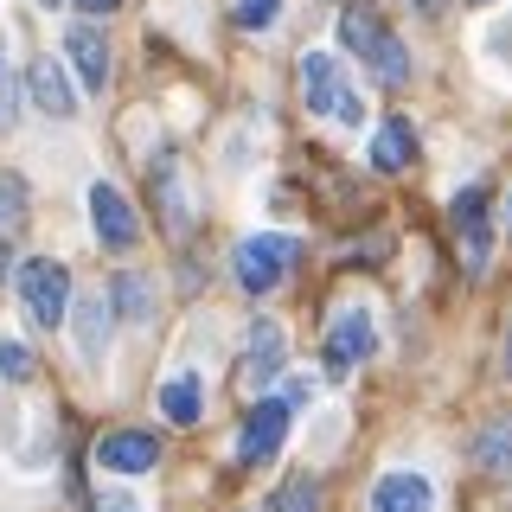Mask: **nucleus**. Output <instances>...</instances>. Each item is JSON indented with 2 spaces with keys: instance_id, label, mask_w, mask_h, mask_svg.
<instances>
[{
  "instance_id": "nucleus-1",
  "label": "nucleus",
  "mask_w": 512,
  "mask_h": 512,
  "mask_svg": "<svg viewBox=\"0 0 512 512\" xmlns=\"http://www.w3.org/2000/svg\"><path fill=\"white\" fill-rule=\"evenodd\" d=\"M340 45L378 77V84H391V90L410 84V52H404V39H397V32L384 26L372 7H346V13H340Z\"/></svg>"
},
{
  "instance_id": "nucleus-2",
  "label": "nucleus",
  "mask_w": 512,
  "mask_h": 512,
  "mask_svg": "<svg viewBox=\"0 0 512 512\" xmlns=\"http://www.w3.org/2000/svg\"><path fill=\"white\" fill-rule=\"evenodd\" d=\"M301 96H308V109L314 116H327V122H340V128H359L365 122V96L346 84V64L333 58V52H301Z\"/></svg>"
},
{
  "instance_id": "nucleus-3",
  "label": "nucleus",
  "mask_w": 512,
  "mask_h": 512,
  "mask_svg": "<svg viewBox=\"0 0 512 512\" xmlns=\"http://www.w3.org/2000/svg\"><path fill=\"white\" fill-rule=\"evenodd\" d=\"M288 269H295V237H282V231L244 237V244L231 250V276H237L244 295H269V288H282Z\"/></svg>"
},
{
  "instance_id": "nucleus-4",
  "label": "nucleus",
  "mask_w": 512,
  "mask_h": 512,
  "mask_svg": "<svg viewBox=\"0 0 512 512\" xmlns=\"http://www.w3.org/2000/svg\"><path fill=\"white\" fill-rule=\"evenodd\" d=\"M13 288H20L26 314L39 320V327H64V314H71V269L64 263H52V256H26Z\"/></svg>"
},
{
  "instance_id": "nucleus-5",
  "label": "nucleus",
  "mask_w": 512,
  "mask_h": 512,
  "mask_svg": "<svg viewBox=\"0 0 512 512\" xmlns=\"http://www.w3.org/2000/svg\"><path fill=\"white\" fill-rule=\"evenodd\" d=\"M372 352H378V320H372V308H340V314H333L327 340H320V359H327L333 378L359 372Z\"/></svg>"
},
{
  "instance_id": "nucleus-6",
  "label": "nucleus",
  "mask_w": 512,
  "mask_h": 512,
  "mask_svg": "<svg viewBox=\"0 0 512 512\" xmlns=\"http://www.w3.org/2000/svg\"><path fill=\"white\" fill-rule=\"evenodd\" d=\"M148 173H154V212H160V224H167V237H173V244H186V237H192V224H199V205H192V186H186L180 154H160V160H148Z\"/></svg>"
},
{
  "instance_id": "nucleus-7",
  "label": "nucleus",
  "mask_w": 512,
  "mask_h": 512,
  "mask_svg": "<svg viewBox=\"0 0 512 512\" xmlns=\"http://www.w3.org/2000/svg\"><path fill=\"white\" fill-rule=\"evenodd\" d=\"M90 231H96V244L116 250V256L141 244V218H135V205H128L122 186H109V180L90 186Z\"/></svg>"
},
{
  "instance_id": "nucleus-8",
  "label": "nucleus",
  "mask_w": 512,
  "mask_h": 512,
  "mask_svg": "<svg viewBox=\"0 0 512 512\" xmlns=\"http://www.w3.org/2000/svg\"><path fill=\"white\" fill-rule=\"evenodd\" d=\"M448 224H455V237H461V263H468V276H487V256H493L487 186H461L455 205H448Z\"/></svg>"
},
{
  "instance_id": "nucleus-9",
  "label": "nucleus",
  "mask_w": 512,
  "mask_h": 512,
  "mask_svg": "<svg viewBox=\"0 0 512 512\" xmlns=\"http://www.w3.org/2000/svg\"><path fill=\"white\" fill-rule=\"evenodd\" d=\"M64 327H71V340H77V352H84V365H103V359H109V340H116V308H109L103 288H90V295H71Z\"/></svg>"
},
{
  "instance_id": "nucleus-10",
  "label": "nucleus",
  "mask_w": 512,
  "mask_h": 512,
  "mask_svg": "<svg viewBox=\"0 0 512 512\" xmlns=\"http://www.w3.org/2000/svg\"><path fill=\"white\" fill-rule=\"evenodd\" d=\"M282 436H288V404L282 397H256L244 410V429H237V461H244V468H263L282 448Z\"/></svg>"
},
{
  "instance_id": "nucleus-11",
  "label": "nucleus",
  "mask_w": 512,
  "mask_h": 512,
  "mask_svg": "<svg viewBox=\"0 0 512 512\" xmlns=\"http://www.w3.org/2000/svg\"><path fill=\"white\" fill-rule=\"evenodd\" d=\"M96 468H109V474H148V468H160V436H154V429H116V436L96 442Z\"/></svg>"
},
{
  "instance_id": "nucleus-12",
  "label": "nucleus",
  "mask_w": 512,
  "mask_h": 512,
  "mask_svg": "<svg viewBox=\"0 0 512 512\" xmlns=\"http://www.w3.org/2000/svg\"><path fill=\"white\" fill-rule=\"evenodd\" d=\"M64 58H71V71H77V84H84V90H103L109 84V39L90 20L64 26Z\"/></svg>"
},
{
  "instance_id": "nucleus-13",
  "label": "nucleus",
  "mask_w": 512,
  "mask_h": 512,
  "mask_svg": "<svg viewBox=\"0 0 512 512\" xmlns=\"http://www.w3.org/2000/svg\"><path fill=\"white\" fill-rule=\"evenodd\" d=\"M282 359H288V340H282V327L269 314H256L250 320V340H244V378L263 391L269 378H282Z\"/></svg>"
},
{
  "instance_id": "nucleus-14",
  "label": "nucleus",
  "mask_w": 512,
  "mask_h": 512,
  "mask_svg": "<svg viewBox=\"0 0 512 512\" xmlns=\"http://www.w3.org/2000/svg\"><path fill=\"white\" fill-rule=\"evenodd\" d=\"M26 90H32V103L45 109V116H77V90H71V71H64V58H32V71H26Z\"/></svg>"
},
{
  "instance_id": "nucleus-15",
  "label": "nucleus",
  "mask_w": 512,
  "mask_h": 512,
  "mask_svg": "<svg viewBox=\"0 0 512 512\" xmlns=\"http://www.w3.org/2000/svg\"><path fill=\"white\" fill-rule=\"evenodd\" d=\"M429 506H436V487L416 468H391L372 487V512H429Z\"/></svg>"
},
{
  "instance_id": "nucleus-16",
  "label": "nucleus",
  "mask_w": 512,
  "mask_h": 512,
  "mask_svg": "<svg viewBox=\"0 0 512 512\" xmlns=\"http://www.w3.org/2000/svg\"><path fill=\"white\" fill-rule=\"evenodd\" d=\"M416 160V128L404 116H391V122H378V135H372V167L378 173H404Z\"/></svg>"
},
{
  "instance_id": "nucleus-17",
  "label": "nucleus",
  "mask_w": 512,
  "mask_h": 512,
  "mask_svg": "<svg viewBox=\"0 0 512 512\" xmlns=\"http://www.w3.org/2000/svg\"><path fill=\"white\" fill-rule=\"evenodd\" d=\"M103 295H109V308H116L122 320H154V282L141 276V269H122Z\"/></svg>"
},
{
  "instance_id": "nucleus-18",
  "label": "nucleus",
  "mask_w": 512,
  "mask_h": 512,
  "mask_svg": "<svg viewBox=\"0 0 512 512\" xmlns=\"http://www.w3.org/2000/svg\"><path fill=\"white\" fill-rule=\"evenodd\" d=\"M474 461H480L487 474H512V416H493V423L480 429Z\"/></svg>"
},
{
  "instance_id": "nucleus-19",
  "label": "nucleus",
  "mask_w": 512,
  "mask_h": 512,
  "mask_svg": "<svg viewBox=\"0 0 512 512\" xmlns=\"http://www.w3.org/2000/svg\"><path fill=\"white\" fill-rule=\"evenodd\" d=\"M32 224V212H26V180L13 167H0V244H7V237H20Z\"/></svg>"
},
{
  "instance_id": "nucleus-20",
  "label": "nucleus",
  "mask_w": 512,
  "mask_h": 512,
  "mask_svg": "<svg viewBox=\"0 0 512 512\" xmlns=\"http://www.w3.org/2000/svg\"><path fill=\"white\" fill-rule=\"evenodd\" d=\"M160 410H167L173 423H199V378H192V372L167 378V384H160Z\"/></svg>"
},
{
  "instance_id": "nucleus-21",
  "label": "nucleus",
  "mask_w": 512,
  "mask_h": 512,
  "mask_svg": "<svg viewBox=\"0 0 512 512\" xmlns=\"http://www.w3.org/2000/svg\"><path fill=\"white\" fill-rule=\"evenodd\" d=\"M269 512H320V480L314 474H288Z\"/></svg>"
},
{
  "instance_id": "nucleus-22",
  "label": "nucleus",
  "mask_w": 512,
  "mask_h": 512,
  "mask_svg": "<svg viewBox=\"0 0 512 512\" xmlns=\"http://www.w3.org/2000/svg\"><path fill=\"white\" fill-rule=\"evenodd\" d=\"M276 13H282V0H231V20L244 26V32H269V26H276Z\"/></svg>"
},
{
  "instance_id": "nucleus-23",
  "label": "nucleus",
  "mask_w": 512,
  "mask_h": 512,
  "mask_svg": "<svg viewBox=\"0 0 512 512\" xmlns=\"http://www.w3.org/2000/svg\"><path fill=\"white\" fill-rule=\"evenodd\" d=\"M32 372H39L32 346H20V340H0V378H7V384H26Z\"/></svg>"
},
{
  "instance_id": "nucleus-24",
  "label": "nucleus",
  "mask_w": 512,
  "mask_h": 512,
  "mask_svg": "<svg viewBox=\"0 0 512 512\" xmlns=\"http://www.w3.org/2000/svg\"><path fill=\"white\" fill-rule=\"evenodd\" d=\"M13 122H20V84L0 71V135H13Z\"/></svg>"
},
{
  "instance_id": "nucleus-25",
  "label": "nucleus",
  "mask_w": 512,
  "mask_h": 512,
  "mask_svg": "<svg viewBox=\"0 0 512 512\" xmlns=\"http://www.w3.org/2000/svg\"><path fill=\"white\" fill-rule=\"evenodd\" d=\"M282 404H288V416H295L301 404H314V378H288V397H282Z\"/></svg>"
},
{
  "instance_id": "nucleus-26",
  "label": "nucleus",
  "mask_w": 512,
  "mask_h": 512,
  "mask_svg": "<svg viewBox=\"0 0 512 512\" xmlns=\"http://www.w3.org/2000/svg\"><path fill=\"white\" fill-rule=\"evenodd\" d=\"M71 7H84V13H116L122 0H71Z\"/></svg>"
},
{
  "instance_id": "nucleus-27",
  "label": "nucleus",
  "mask_w": 512,
  "mask_h": 512,
  "mask_svg": "<svg viewBox=\"0 0 512 512\" xmlns=\"http://www.w3.org/2000/svg\"><path fill=\"white\" fill-rule=\"evenodd\" d=\"M0 71H7V26H0Z\"/></svg>"
},
{
  "instance_id": "nucleus-28",
  "label": "nucleus",
  "mask_w": 512,
  "mask_h": 512,
  "mask_svg": "<svg viewBox=\"0 0 512 512\" xmlns=\"http://www.w3.org/2000/svg\"><path fill=\"white\" fill-rule=\"evenodd\" d=\"M500 224H506V231H512V192H506V212H500Z\"/></svg>"
},
{
  "instance_id": "nucleus-29",
  "label": "nucleus",
  "mask_w": 512,
  "mask_h": 512,
  "mask_svg": "<svg viewBox=\"0 0 512 512\" xmlns=\"http://www.w3.org/2000/svg\"><path fill=\"white\" fill-rule=\"evenodd\" d=\"M0 276H7V244H0Z\"/></svg>"
},
{
  "instance_id": "nucleus-30",
  "label": "nucleus",
  "mask_w": 512,
  "mask_h": 512,
  "mask_svg": "<svg viewBox=\"0 0 512 512\" xmlns=\"http://www.w3.org/2000/svg\"><path fill=\"white\" fill-rule=\"evenodd\" d=\"M39 7H58V0H39Z\"/></svg>"
},
{
  "instance_id": "nucleus-31",
  "label": "nucleus",
  "mask_w": 512,
  "mask_h": 512,
  "mask_svg": "<svg viewBox=\"0 0 512 512\" xmlns=\"http://www.w3.org/2000/svg\"><path fill=\"white\" fill-rule=\"evenodd\" d=\"M468 7H487V0H468Z\"/></svg>"
}]
</instances>
